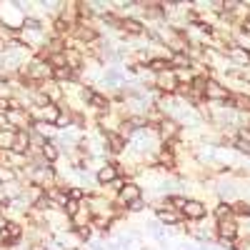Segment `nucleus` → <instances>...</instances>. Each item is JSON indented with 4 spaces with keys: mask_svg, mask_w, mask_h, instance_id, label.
<instances>
[{
    "mask_svg": "<svg viewBox=\"0 0 250 250\" xmlns=\"http://www.w3.org/2000/svg\"><path fill=\"white\" fill-rule=\"evenodd\" d=\"M10 178H13L10 170H3V168H0V180H10Z\"/></svg>",
    "mask_w": 250,
    "mask_h": 250,
    "instance_id": "obj_17",
    "label": "nucleus"
},
{
    "mask_svg": "<svg viewBox=\"0 0 250 250\" xmlns=\"http://www.w3.org/2000/svg\"><path fill=\"white\" fill-rule=\"evenodd\" d=\"M105 78H108L110 83H118V80H120V73H118V70H110V73H105Z\"/></svg>",
    "mask_w": 250,
    "mask_h": 250,
    "instance_id": "obj_16",
    "label": "nucleus"
},
{
    "mask_svg": "<svg viewBox=\"0 0 250 250\" xmlns=\"http://www.w3.org/2000/svg\"><path fill=\"white\" fill-rule=\"evenodd\" d=\"M185 250H193V248H185Z\"/></svg>",
    "mask_w": 250,
    "mask_h": 250,
    "instance_id": "obj_20",
    "label": "nucleus"
},
{
    "mask_svg": "<svg viewBox=\"0 0 250 250\" xmlns=\"http://www.w3.org/2000/svg\"><path fill=\"white\" fill-rule=\"evenodd\" d=\"M125 30H130V33H143V25L138 23V20H125Z\"/></svg>",
    "mask_w": 250,
    "mask_h": 250,
    "instance_id": "obj_10",
    "label": "nucleus"
},
{
    "mask_svg": "<svg viewBox=\"0 0 250 250\" xmlns=\"http://www.w3.org/2000/svg\"><path fill=\"white\" fill-rule=\"evenodd\" d=\"M203 95L208 98V100H230V93H228L223 85H218V83H205V88H203Z\"/></svg>",
    "mask_w": 250,
    "mask_h": 250,
    "instance_id": "obj_1",
    "label": "nucleus"
},
{
    "mask_svg": "<svg viewBox=\"0 0 250 250\" xmlns=\"http://www.w3.org/2000/svg\"><path fill=\"white\" fill-rule=\"evenodd\" d=\"M115 175H118V170L113 165H105V168L98 173V183H110V180H115Z\"/></svg>",
    "mask_w": 250,
    "mask_h": 250,
    "instance_id": "obj_6",
    "label": "nucleus"
},
{
    "mask_svg": "<svg viewBox=\"0 0 250 250\" xmlns=\"http://www.w3.org/2000/svg\"><path fill=\"white\" fill-rule=\"evenodd\" d=\"M110 138V143H113V150L118 153V150H123V138L120 135H108Z\"/></svg>",
    "mask_w": 250,
    "mask_h": 250,
    "instance_id": "obj_13",
    "label": "nucleus"
},
{
    "mask_svg": "<svg viewBox=\"0 0 250 250\" xmlns=\"http://www.w3.org/2000/svg\"><path fill=\"white\" fill-rule=\"evenodd\" d=\"M235 150L243 155H250V143H235Z\"/></svg>",
    "mask_w": 250,
    "mask_h": 250,
    "instance_id": "obj_15",
    "label": "nucleus"
},
{
    "mask_svg": "<svg viewBox=\"0 0 250 250\" xmlns=\"http://www.w3.org/2000/svg\"><path fill=\"white\" fill-rule=\"evenodd\" d=\"M158 218H160L163 223H170V225H175V223H178V215H175V213H163V210H160V213H158Z\"/></svg>",
    "mask_w": 250,
    "mask_h": 250,
    "instance_id": "obj_11",
    "label": "nucleus"
},
{
    "mask_svg": "<svg viewBox=\"0 0 250 250\" xmlns=\"http://www.w3.org/2000/svg\"><path fill=\"white\" fill-rule=\"evenodd\" d=\"M168 65H170V62H168V60H160V58L150 60V68H153V70H165Z\"/></svg>",
    "mask_w": 250,
    "mask_h": 250,
    "instance_id": "obj_12",
    "label": "nucleus"
},
{
    "mask_svg": "<svg viewBox=\"0 0 250 250\" xmlns=\"http://www.w3.org/2000/svg\"><path fill=\"white\" fill-rule=\"evenodd\" d=\"M140 208H143V203H140V200H135V203H130V210H140Z\"/></svg>",
    "mask_w": 250,
    "mask_h": 250,
    "instance_id": "obj_18",
    "label": "nucleus"
},
{
    "mask_svg": "<svg viewBox=\"0 0 250 250\" xmlns=\"http://www.w3.org/2000/svg\"><path fill=\"white\" fill-rule=\"evenodd\" d=\"M178 133H180V125H178L175 120H163V123H160V135H163L165 140L175 138Z\"/></svg>",
    "mask_w": 250,
    "mask_h": 250,
    "instance_id": "obj_4",
    "label": "nucleus"
},
{
    "mask_svg": "<svg viewBox=\"0 0 250 250\" xmlns=\"http://www.w3.org/2000/svg\"><path fill=\"white\" fill-rule=\"evenodd\" d=\"M43 153H45V155H48L50 160H55V155H58V153H55V148H53V145H50L48 140L43 143Z\"/></svg>",
    "mask_w": 250,
    "mask_h": 250,
    "instance_id": "obj_14",
    "label": "nucleus"
},
{
    "mask_svg": "<svg viewBox=\"0 0 250 250\" xmlns=\"http://www.w3.org/2000/svg\"><path fill=\"white\" fill-rule=\"evenodd\" d=\"M230 55L240 62V65H248V62H250V55H248V53H243V50H235V48H233V53H230Z\"/></svg>",
    "mask_w": 250,
    "mask_h": 250,
    "instance_id": "obj_8",
    "label": "nucleus"
},
{
    "mask_svg": "<svg viewBox=\"0 0 250 250\" xmlns=\"http://www.w3.org/2000/svg\"><path fill=\"white\" fill-rule=\"evenodd\" d=\"M233 213H238V215H250V203H235V208H233Z\"/></svg>",
    "mask_w": 250,
    "mask_h": 250,
    "instance_id": "obj_9",
    "label": "nucleus"
},
{
    "mask_svg": "<svg viewBox=\"0 0 250 250\" xmlns=\"http://www.w3.org/2000/svg\"><path fill=\"white\" fill-rule=\"evenodd\" d=\"M183 215L198 220V218H203V215H205V205H203V203H198V200H185V205H183Z\"/></svg>",
    "mask_w": 250,
    "mask_h": 250,
    "instance_id": "obj_2",
    "label": "nucleus"
},
{
    "mask_svg": "<svg viewBox=\"0 0 250 250\" xmlns=\"http://www.w3.org/2000/svg\"><path fill=\"white\" fill-rule=\"evenodd\" d=\"M120 200H123V203H135V200H140V188L133 185V183H128L125 188H120Z\"/></svg>",
    "mask_w": 250,
    "mask_h": 250,
    "instance_id": "obj_3",
    "label": "nucleus"
},
{
    "mask_svg": "<svg viewBox=\"0 0 250 250\" xmlns=\"http://www.w3.org/2000/svg\"><path fill=\"white\" fill-rule=\"evenodd\" d=\"M30 250H48V248H43V245H33Z\"/></svg>",
    "mask_w": 250,
    "mask_h": 250,
    "instance_id": "obj_19",
    "label": "nucleus"
},
{
    "mask_svg": "<svg viewBox=\"0 0 250 250\" xmlns=\"http://www.w3.org/2000/svg\"><path fill=\"white\" fill-rule=\"evenodd\" d=\"M233 215V208L230 205H220L218 210H215V218H218V223H223L225 218H230Z\"/></svg>",
    "mask_w": 250,
    "mask_h": 250,
    "instance_id": "obj_7",
    "label": "nucleus"
},
{
    "mask_svg": "<svg viewBox=\"0 0 250 250\" xmlns=\"http://www.w3.org/2000/svg\"><path fill=\"white\" fill-rule=\"evenodd\" d=\"M218 225H220V238H225V240H233V238H235L238 228H235L233 220H223V223H218Z\"/></svg>",
    "mask_w": 250,
    "mask_h": 250,
    "instance_id": "obj_5",
    "label": "nucleus"
}]
</instances>
